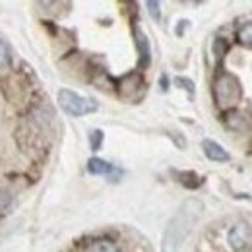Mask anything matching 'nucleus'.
I'll return each mask as SVG.
<instances>
[{"mask_svg":"<svg viewBox=\"0 0 252 252\" xmlns=\"http://www.w3.org/2000/svg\"><path fill=\"white\" fill-rule=\"evenodd\" d=\"M204 212V204L196 198L187 200L169 220L165 231H163V239H161V252H179V249L185 245V241L189 239L192 233L194 225L198 223L200 216Z\"/></svg>","mask_w":252,"mask_h":252,"instance_id":"obj_1","label":"nucleus"},{"mask_svg":"<svg viewBox=\"0 0 252 252\" xmlns=\"http://www.w3.org/2000/svg\"><path fill=\"white\" fill-rule=\"evenodd\" d=\"M241 95H243V88H241V82L237 80V76H233L229 72H220L214 82L216 103L221 109H231L241 101Z\"/></svg>","mask_w":252,"mask_h":252,"instance_id":"obj_2","label":"nucleus"},{"mask_svg":"<svg viewBox=\"0 0 252 252\" xmlns=\"http://www.w3.org/2000/svg\"><path fill=\"white\" fill-rule=\"evenodd\" d=\"M59 105L64 113H68L70 117H86L97 111V101L92 97H84V95L76 94L72 90H61L59 92Z\"/></svg>","mask_w":252,"mask_h":252,"instance_id":"obj_3","label":"nucleus"},{"mask_svg":"<svg viewBox=\"0 0 252 252\" xmlns=\"http://www.w3.org/2000/svg\"><path fill=\"white\" fill-rule=\"evenodd\" d=\"M249 241H251V227L247 223H237L229 235H227V243L233 251H243L249 247Z\"/></svg>","mask_w":252,"mask_h":252,"instance_id":"obj_4","label":"nucleus"},{"mask_svg":"<svg viewBox=\"0 0 252 252\" xmlns=\"http://www.w3.org/2000/svg\"><path fill=\"white\" fill-rule=\"evenodd\" d=\"M202 150H204L206 158L212 159V161H218V163H225V161L231 159V156L221 148L218 142H214V140H204L202 142Z\"/></svg>","mask_w":252,"mask_h":252,"instance_id":"obj_5","label":"nucleus"},{"mask_svg":"<svg viewBox=\"0 0 252 252\" xmlns=\"http://www.w3.org/2000/svg\"><path fill=\"white\" fill-rule=\"evenodd\" d=\"M136 47L140 53V68H148L152 63V51H150V41L140 30H136Z\"/></svg>","mask_w":252,"mask_h":252,"instance_id":"obj_6","label":"nucleus"},{"mask_svg":"<svg viewBox=\"0 0 252 252\" xmlns=\"http://www.w3.org/2000/svg\"><path fill=\"white\" fill-rule=\"evenodd\" d=\"M88 171L92 175H111L115 171V167L105 161V159H99V158H92L88 161Z\"/></svg>","mask_w":252,"mask_h":252,"instance_id":"obj_7","label":"nucleus"},{"mask_svg":"<svg viewBox=\"0 0 252 252\" xmlns=\"http://www.w3.org/2000/svg\"><path fill=\"white\" fill-rule=\"evenodd\" d=\"M12 202H14V192L4 181H0V218L10 210Z\"/></svg>","mask_w":252,"mask_h":252,"instance_id":"obj_8","label":"nucleus"},{"mask_svg":"<svg viewBox=\"0 0 252 252\" xmlns=\"http://www.w3.org/2000/svg\"><path fill=\"white\" fill-rule=\"evenodd\" d=\"M90 252H119V247L111 239H97L90 245Z\"/></svg>","mask_w":252,"mask_h":252,"instance_id":"obj_9","label":"nucleus"},{"mask_svg":"<svg viewBox=\"0 0 252 252\" xmlns=\"http://www.w3.org/2000/svg\"><path fill=\"white\" fill-rule=\"evenodd\" d=\"M237 39H239L241 45H245V47L252 49V22H249V24H245V26L239 28Z\"/></svg>","mask_w":252,"mask_h":252,"instance_id":"obj_10","label":"nucleus"},{"mask_svg":"<svg viewBox=\"0 0 252 252\" xmlns=\"http://www.w3.org/2000/svg\"><path fill=\"white\" fill-rule=\"evenodd\" d=\"M175 175H177V179H179V183H181V185H185L187 189H194L190 181H194V183H196L198 187L202 185V181H200V177H198L196 173H175Z\"/></svg>","mask_w":252,"mask_h":252,"instance_id":"obj_11","label":"nucleus"},{"mask_svg":"<svg viewBox=\"0 0 252 252\" xmlns=\"http://www.w3.org/2000/svg\"><path fill=\"white\" fill-rule=\"evenodd\" d=\"M103 132L101 130H92L90 132V146H92V150L94 152H97L99 148H101V144H103Z\"/></svg>","mask_w":252,"mask_h":252,"instance_id":"obj_12","label":"nucleus"},{"mask_svg":"<svg viewBox=\"0 0 252 252\" xmlns=\"http://www.w3.org/2000/svg\"><path fill=\"white\" fill-rule=\"evenodd\" d=\"M146 6H148V10H150V16H152L156 22H159V20H161V10H159L161 4H159L158 0H148Z\"/></svg>","mask_w":252,"mask_h":252,"instance_id":"obj_13","label":"nucleus"},{"mask_svg":"<svg viewBox=\"0 0 252 252\" xmlns=\"http://www.w3.org/2000/svg\"><path fill=\"white\" fill-rule=\"evenodd\" d=\"M175 82H177V86H181L183 90H187L190 95H194V82H192V80H189V78H183V76H179Z\"/></svg>","mask_w":252,"mask_h":252,"instance_id":"obj_14","label":"nucleus"},{"mask_svg":"<svg viewBox=\"0 0 252 252\" xmlns=\"http://www.w3.org/2000/svg\"><path fill=\"white\" fill-rule=\"evenodd\" d=\"M8 63H10V51H8L6 43L0 41V68H4Z\"/></svg>","mask_w":252,"mask_h":252,"instance_id":"obj_15","label":"nucleus"},{"mask_svg":"<svg viewBox=\"0 0 252 252\" xmlns=\"http://www.w3.org/2000/svg\"><path fill=\"white\" fill-rule=\"evenodd\" d=\"M169 136H171V138L175 140V144H177L179 148H187V140H185L183 136H177V132H171Z\"/></svg>","mask_w":252,"mask_h":252,"instance_id":"obj_16","label":"nucleus"},{"mask_svg":"<svg viewBox=\"0 0 252 252\" xmlns=\"http://www.w3.org/2000/svg\"><path fill=\"white\" fill-rule=\"evenodd\" d=\"M225 49H227V45H223V39H218V41H216V45H214V51H216V53H218V57H223V51H225Z\"/></svg>","mask_w":252,"mask_h":252,"instance_id":"obj_17","label":"nucleus"},{"mask_svg":"<svg viewBox=\"0 0 252 252\" xmlns=\"http://www.w3.org/2000/svg\"><path fill=\"white\" fill-rule=\"evenodd\" d=\"M161 88L167 90V76H161Z\"/></svg>","mask_w":252,"mask_h":252,"instance_id":"obj_18","label":"nucleus"}]
</instances>
